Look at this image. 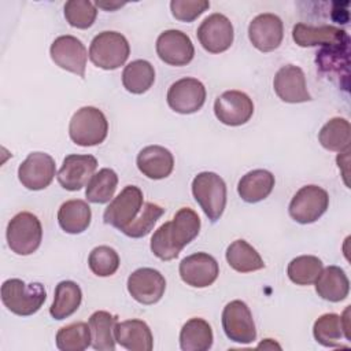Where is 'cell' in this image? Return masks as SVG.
<instances>
[{"label":"cell","instance_id":"6da1fadb","mask_svg":"<svg viewBox=\"0 0 351 351\" xmlns=\"http://www.w3.org/2000/svg\"><path fill=\"white\" fill-rule=\"evenodd\" d=\"M200 218L189 207L180 208L171 221L160 225L151 237V251L162 261H171L181 250L197 237Z\"/></svg>","mask_w":351,"mask_h":351},{"label":"cell","instance_id":"7a4b0ae2","mask_svg":"<svg viewBox=\"0 0 351 351\" xmlns=\"http://www.w3.org/2000/svg\"><path fill=\"white\" fill-rule=\"evenodd\" d=\"M47 299L41 282L26 284L19 278L5 280L1 285V302L14 314L21 317L37 313Z\"/></svg>","mask_w":351,"mask_h":351},{"label":"cell","instance_id":"3957f363","mask_svg":"<svg viewBox=\"0 0 351 351\" xmlns=\"http://www.w3.org/2000/svg\"><path fill=\"white\" fill-rule=\"evenodd\" d=\"M108 133V122L101 110L86 106L77 110L69 125L70 138L81 147L101 144Z\"/></svg>","mask_w":351,"mask_h":351},{"label":"cell","instance_id":"277c9868","mask_svg":"<svg viewBox=\"0 0 351 351\" xmlns=\"http://www.w3.org/2000/svg\"><path fill=\"white\" fill-rule=\"evenodd\" d=\"M192 195L211 222H217L226 206V184L217 173L202 171L192 181Z\"/></svg>","mask_w":351,"mask_h":351},{"label":"cell","instance_id":"5b68a950","mask_svg":"<svg viewBox=\"0 0 351 351\" xmlns=\"http://www.w3.org/2000/svg\"><path fill=\"white\" fill-rule=\"evenodd\" d=\"M130 47L126 37L118 32H101L93 37L89 47L90 62L103 70H115L129 58Z\"/></svg>","mask_w":351,"mask_h":351},{"label":"cell","instance_id":"8992f818","mask_svg":"<svg viewBox=\"0 0 351 351\" xmlns=\"http://www.w3.org/2000/svg\"><path fill=\"white\" fill-rule=\"evenodd\" d=\"M5 234L12 252L16 255H30L41 244L43 226L34 214L22 211L11 218Z\"/></svg>","mask_w":351,"mask_h":351},{"label":"cell","instance_id":"52a82bcc","mask_svg":"<svg viewBox=\"0 0 351 351\" xmlns=\"http://www.w3.org/2000/svg\"><path fill=\"white\" fill-rule=\"evenodd\" d=\"M329 206V195L318 185L302 186L289 203V215L299 223L315 222Z\"/></svg>","mask_w":351,"mask_h":351},{"label":"cell","instance_id":"ba28073f","mask_svg":"<svg viewBox=\"0 0 351 351\" xmlns=\"http://www.w3.org/2000/svg\"><path fill=\"white\" fill-rule=\"evenodd\" d=\"M143 207V192L136 185L125 186L107 206L103 219L121 232L132 223Z\"/></svg>","mask_w":351,"mask_h":351},{"label":"cell","instance_id":"9c48e42d","mask_svg":"<svg viewBox=\"0 0 351 351\" xmlns=\"http://www.w3.org/2000/svg\"><path fill=\"white\" fill-rule=\"evenodd\" d=\"M222 328L226 337L234 343L250 344L256 339L251 310L243 300H232L223 307Z\"/></svg>","mask_w":351,"mask_h":351},{"label":"cell","instance_id":"30bf717a","mask_svg":"<svg viewBox=\"0 0 351 351\" xmlns=\"http://www.w3.org/2000/svg\"><path fill=\"white\" fill-rule=\"evenodd\" d=\"M197 38L202 47L210 53H221L233 43V25L228 16L215 12L203 19L197 27Z\"/></svg>","mask_w":351,"mask_h":351},{"label":"cell","instance_id":"8fae6325","mask_svg":"<svg viewBox=\"0 0 351 351\" xmlns=\"http://www.w3.org/2000/svg\"><path fill=\"white\" fill-rule=\"evenodd\" d=\"M49 55L60 69L74 73L81 78L85 77L88 52L82 41L77 37L70 34L59 36L51 44Z\"/></svg>","mask_w":351,"mask_h":351},{"label":"cell","instance_id":"7c38bea8","mask_svg":"<svg viewBox=\"0 0 351 351\" xmlns=\"http://www.w3.org/2000/svg\"><path fill=\"white\" fill-rule=\"evenodd\" d=\"M166 99L173 111L178 114H192L203 107L206 101V88L199 80L185 77L170 85Z\"/></svg>","mask_w":351,"mask_h":351},{"label":"cell","instance_id":"4fadbf2b","mask_svg":"<svg viewBox=\"0 0 351 351\" xmlns=\"http://www.w3.org/2000/svg\"><path fill=\"white\" fill-rule=\"evenodd\" d=\"M214 112L219 122L228 126L247 123L254 114V103L241 90H226L215 99Z\"/></svg>","mask_w":351,"mask_h":351},{"label":"cell","instance_id":"5bb4252c","mask_svg":"<svg viewBox=\"0 0 351 351\" xmlns=\"http://www.w3.org/2000/svg\"><path fill=\"white\" fill-rule=\"evenodd\" d=\"M56 173L55 160L45 152H32L19 165L18 178L21 184L30 191L47 188Z\"/></svg>","mask_w":351,"mask_h":351},{"label":"cell","instance_id":"9a60e30c","mask_svg":"<svg viewBox=\"0 0 351 351\" xmlns=\"http://www.w3.org/2000/svg\"><path fill=\"white\" fill-rule=\"evenodd\" d=\"M181 280L193 288H206L211 285L218 274L219 266L215 258L207 252H195L180 262Z\"/></svg>","mask_w":351,"mask_h":351},{"label":"cell","instance_id":"2e32d148","mask_svg":"<svg viewBox=\"0 0 351 351\" xmlns=\"http://www.w3.org/2000/svg\"><path fill=\"white\" fill-rule=\"evenodd\" d=\"M128 291L136 302L154 304L162 299L166 291V280L155 269L140 267L129 276Z\"/></svg>","mask_w":351,"mask_h":351},{"label":"cell","instance_id":"e0dca14e","mask_svg":"<svg viewBox=\"0 0 351 351\" xmlns=\"http://www.w3.org/2000/svg\"><path fill=\"white\" fill-rule=\"evenodd\" d=\"M97 169V159L93 155H67L56 177L66 191H80L86 186Z\"/></svg>","mask_w":351,"mask_h":351},{"label":"cell","instance_id":"ac0fdd59","mask_svg":"<svg viewBox=\"0 0 351 351\" xmlns=\"http://www.w3.org/2000/svg\"><path fill=\"white\" fill-rule=\"evenodd\" d=\"M156 53L160 60L170 66H185L193 59L195 48L186 33L170 29L159 34Z\"/></svg>","mask_w":351,"mask_h":351},{"label":"cell","instance_id":"d6986e66","mask_svg":"<svg viewBox=\"0 0 351 351\" xmlns=\"http://www.w3.org/2000/svg\"><path fill=\"white\" fill-rule=\"evenodd\" d=\"M251 44L261 52L277 49L284 37V25L276 14H259L248 25Z\"/></svg>","mask_w":351,"mask_h":351},{"label":"cell","instance_id":"ffe728a7","mask_svg":"<svg viewBox=\"0 0 351 351\" xmlns=\"http://www.w3.org/2000/svg\"><path fill=\"white\" fill-rule=\"evenodd\" d=\"M292 38L299 47H337L350 45V36L346 30L332 26H310L296 23L292 29Z\"/></svg>","mask_w":351,"mask_h":351},{"label":"cell","instance_id":"44dd1931","mask_svg":"<svg viewBox=\"0 0 351 351\" xmlns=\"http://www.w3.org/2000/svg\"><path fill=\"white\" fill-rule=\"evenodd\" d=\"M273 88L276 95L285 103H304L311 100L304 73L295 64L282 66L276 73Z\"/></svg>","mask_w":351,"mask_h":351},{"label":"cell","instance_id":"7402d4cb","mask_svg":"<svg viewBox=\"0 0 351 351\" xmlns=\"http://www.w3.org/2000/svg\"><path fill=\"white\" fill-rule=\"evenodd\" d=\"M138 170L151 180H162L171 174L174 167L173 154L162 145L143 148L136 159Z\"/></svg>","mask_w":351,"mask_h":351},{"label":"cell","instance_id":"603a6c76","mask_svg":"<svg viewBox=\"0 0 351 351\" xmlns=\"http://www.w3.org/2000/svg\"><path fill=\"white\" fill-rule=\"evenodd\" d=\"M115 341L129 351H151L154 337L149 326L141 319L117 322L114 329Z\"/></svg>","mask_w":351,"mask_h":351},{"label":"cell","instance_id":"cb8c5ba5","mask_svg":"<svg viewBox=\"0 0 351 351\" xmlns=\"http://www.w3.org/2000/svg\"><path fill=\"white\" fill-rule=\"evenodd\" d=\"M319 73L326 74L332 81L339 82L343 88L341 78L348 85V66H350V45L322 47L315 58Z\"/></svg>","mask_w":351,"mask_h":351},{"label":"cell","instance_id":"d4e9b609","mask_svg":"<svg viewBox=\"0 0 351 351\" xmlns=\"http://www.w3.org/2000/svg\"><path fill=\"white\" fill-rule=\"evenodd\" d=\"M315 292L328 302H341L348 296L350 281L344 270L339 266L322 269L315 280Z\"/></svg>","mask_w":351,"mask_h":351},{"label":"cell","instance_id":"484cf974","mask_svg":"<svg viewBox=\"0 0 351 351\" xmlns=\"http://www.w3.org/2000/svg\"><path fill=\"white\" fill-rule=\"evenodd\" d=\"M274 182V176L269 170H251L240 178L237 184V192L244 202L258 203L271 193Z\"/></svg>","mask_w":351,"mask_h":351},{"label":"cell","instance_id":"4316f807","mask_svg":"<svg viewBox=\"0 0 351 351\" xmlns=\"http://www.w3.org/2000/svg\"><path fill=\"white\" fill-rule=\"evenodd\" d=\"M92 211L89 204L81 199L64 202L58 211L59 226L70 234H78L88 229L90 225Z\"/></svg>","mask_w":351,"mask_h":351},{"label":"cell","instance_id":"83f0119b","mask_svg":"<svg viewBox=\"0 0 351 351\" xmlns=\"http://www.w3.org/2000/svg\"><path fill=\"white\" fill-rule=\"evenodd\" d=\"M82 300V291L74 281H60L53 293V302L49 307V314L53 319H64L73 315Z\"/></svg>","mask_w":351,"mask_h":351},{"label":"cell","instance_id":"f1b7e54d","mask_svg":"<svg viewBox=\"0 0 351 351\" xmlns=\"http://www.w3.org/2000/svg\"><path fill=\"white\" fill-rule=\"evenodd\" d=\"M213 329L203 318H191L180 332V347L182 351H207L213 346Z\"/></svg>","mask_w":351,"mask_h":351},{"label":"cell","instance_id":"f546056e","mask_svg":"<svg viewBox=\"0 0 351 351\" xmlns=\"http://www.w3.org/2000/svg\"><path fill=\"white\" fill-rule=\"evenodd\" d=\"M89 329L92 337V347L97 351H114L115 336L114 329L117 325V317L108 311H95L89 317Z\"/></svg>","mask_w":351,"mask_h":351},{"label":"cell","instance_id":"4dcf8cb0","mask_svg":"<svg viewBox=\"0 0 351 351\" xmlns=\"http://www.w3.org/2000/svg\"><path fill=\"white\" fill-rule=\"evenodd\" d=\"M155 81L154 66L144 59H137L125 66L122 71L123 88L134 95L145 93Z\"/></svg>","mask_w":351,"mask_h":351},{"label":"cell","instance_id":"1f68e13d","mask_svg":"<svg viewBox=\"0 0 351 351\" xmlns=\"http://www.w3.org/2000/svg\"><path fill=\"white\" fill-rule=\"evenodd\" d=\"M226 261L239 273L256 271L265 267V262L258 251L243 239L229 244L226 248Z\"/></svg>","mask_w":351,"mask_h":351},{"label":"cell","instance_id":"d6a6232c","mask_svg":"<svg viewBox=\"0 0 351 351\" xmlns=\"http://www.w3.org/2000/svg\"><path fill=\"white\" fill-rule=\"evenodd\" d=\"M318 140L321 145L333 152H343L350 149L351 126L346 118H332L319 130Z\"/></svg>","mask_w":351,"mask_h":351},{"label":"cell","instance_id":"836d02e7","mask_svg":"<svg viewBox=\"0 0 351 351\" xmlns=\"http://www.w3.org/2000/svg\"><path fill=\"white\" fill-rule=\"evenodd\" d=\"M118 185V176L112 169H100L97 173L92 176L89 180L86 189H85V196L88 202L90 203H108L117 189Z\"/></svg>","mask_w":351,"mask_h":351},{"label":"cell","instance_id":"e575fe53","mask_svg":"<svg viewBox=\"0 0 351 351\" xmlns=\"http://www.w3.org/2000/svg\"><path fill=\"white\" fill-rule=\"evenodd\" d=\"M55 340L60 351H84L92 346L89 324L74 322L66 325L58 330Z\"/></svg>","mask_w":351,"mask_h":351},{"label":"cell","instance_id":"d590c367","mask_svg":"<svg viewBox=\"0 0 351 351\" xmlns=\"http://www.w3.org/2000/svg\"><path fill=\"white\" fill-rule=\"evenodd\" d=\"M322 261L314 255H300L293 258L287 267L289 280L296 285H311L322 271Z\"/></svg>","mask_w":351,"mask_h":351},{"label":"cell","instance_id":"8d00e7d4","mask_svg":"<svg viewBox=\"0 0 351 351\" xmlns=\"http://www.w3.org/2000/svg\"><path fill=\"white\" fill-rule=\"evenodd\" d=\"M314 339L324 347H341L344 329L341 317L335 313L322 314L313 326Z\"/></svg>","mask_w":351,"mask_h":351},{"label":"cell","instance_id":"74e56055","mask_svg":"<svg viewBox=\"0 0 351 351\" xmlns=\"http://www.w3.org/2000/svg\"><path fill=\"white\" fill-rule=\"evenodd\" d=\"M88 265L93 274L99 277H110L119 267V255L108 245H99L90 251Z\"/></svg>","mask_w":351,"mask_h":351},{"label":"cell","instance_id":"f35d334b","mask_svg":"<svg viewBox=\"0 0 351 351\" xmlns=\"http://www.w3.org/2000/svg\"><path fill=\"white\" fill-rule=\"evenodd\" d=\"M163 213H165V208H162L160 206L152 202H147L141 208L140 215L136 217V219L132 223H129L122 230V233H125L128 237H132V239L144 237L152 230L154 225L163 215Z\"/></svg>","mask_w":351,"mask_h":351},{"label":"cell","instance_id":"ab89813d","mask_svg":"<svg viewBox=\"0 0 351 351\" xmlns=\"http://www.w3.org/2000/svg\"><path fill=\"white\" fill-rule=\"evenodd\" d=\"M97 16L96 5L89 0H69L64 4V18L70 26L88 29Z\"/></svg>","mask_w":351,"mask_h":351},{"label":"cell","instance_id":"60d3db41","mask_svg":"<svg viewBox=\"0 0 351 351\" xmlns=\"http://www.w3.org/2000/svg\"><path fill=\"white\" fill-rule=\"evenodd\" d=\"M210 8L207 0H173L170 1V10L176 19L181 22H193L206 10Z\"/></svg>","mask_w":351,"mask_h":351},{"label":"cell","instance_id":"b9f144b4","mask_svg":"<svg viewBox=\"0 0 351 351\" xmlns=\"http://www.w3.org/2000/svg\"><path fill=\"white\" fill-rule=\"evenodd\" d=\"M348 314H350V306L344 310L341 317V322H343V329H344V337L347 341H351V336H350V321H348Z\"/></svg>","mask_w":351,"mask_h":351},{"label":"cell","instance_id":"7bdbcfd3","mask_svg":"<svg viewBox=\"0 0 351 351\" xmlns=\"http://www.w3.org/2000/svg\"><path fill=\"white\" fill-rule=\"evenodd\" d=\"M96 5L97 7H101V8H104V10H110V11H112V10H117V8H119V7H122L123 4L122 3H96Z\"/></svg>","mask_w":351,"mask_h":351}]
</instances>
